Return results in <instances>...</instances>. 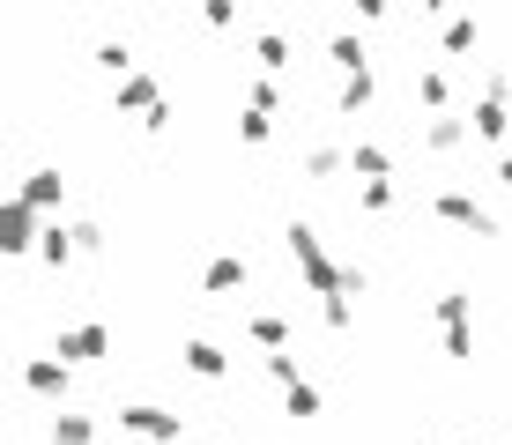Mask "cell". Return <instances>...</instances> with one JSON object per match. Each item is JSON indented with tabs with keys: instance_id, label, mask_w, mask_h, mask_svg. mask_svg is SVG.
I'll use <instances>...</instances> for the list:
<instances>
[{
	"instance_id": "cell-17",
	"label": "cell",
	"mask_w": 512,
	"mask_h": 445,
	"mask_svg": "<svg viewBox=\"0 0 512 445\" xmlns=\"http://www.w3.org/2000/svg\"><path fill=\"white\" fill-rule=\"evenodd\" d=\"M423 8H446V0H423Z\"/></svg>"
},
{
	"instance_id": "cell-16",
	"label": "cell",
	"mask_w": 512,
	"mask_h": 445,
	"mask_svg": "<svg viewBox=\"0 0 512 445\" xmlns=\"http://www.w3.org/2000/svg\"><path fill=\"white\" fill-rule=\"evenodd\" d=\"M505 186H512V156H505Z\"/></svg>"
},
{
	"instance_id": "cell-14",
	"label": "cell",
	"mask_w": 512,
	"mask_h": 445,
	"mask_svg": "<svg viewBox=\"0 0 512 445\" xmlns=\"http://www.w3.org/2000/svg\"><path fill=\"white\" fill-rule=\"evenodd\" d=\"M238 134H245V141H268V112H260V104H253V112L238 119Z\"/></svg>"
},
{
	"instance_id": "cell-9",
	"label": "cell",
	"mask_w": 512,
	"mask_h": 445,
	"mask_svg": "<svg viewBox=\"0 0 512 445\" xmlns=\"http://www.w3.org/2000/svg\"><path fill=\"white\" fill-rule=\"evenodd\" d=\"M30 386H38V394H60V386H67V356H60V364H30Z\"/></svg>"
},
{
	"instance_id": "cell-1",
	"label": "cell",
	"mask_w": 512,
	"mask_h": 445,
	"mask_svg": "<svg viewBox=\"0 0 512 445\" xmlns=\"http://www.w3.org/2000/svg\"><path fill=\"white\" fill-rule=\"evenodd\" d=\"M119 423H127V431H141V438H186V423L179 416H164V408H127V416H119Z\"/></svg>"
},
{
	"instance_id": "cell-3",
	"label": "cell",
	"mask_w": 512,
	"mask_h": 445,
	"mask_svg": "<svg viewBox=\"0 0 512 445\" xmlns=\"http://www.w3.org/2000/svg\"><path fill=\"white\" fill-rule=\"evenodd\" d=\"M119 112H141V119H149V112H156V82H149V75H119Z\"/></svg>"
},
{
	"instance_id": "cell-8",
	"label": "cell",
	"mask_w": 512,
	"mask_h": 445,
	"mask_svg": "<svg viewBox=\"0 0 512 445\" xmlns=\"http://www.w3.org/2000/svg\"><path fill=\"white\" fill-rule=\"evenodd\" d=\"M238 282H245V260H216V267H208V290H238Z\"/></svg>"
},
{
	"instance_id": "cell-5",
	"label": "cell",
	"mask_w": 512,
	"mask_h": 445,
	"mask_svg": "<svg viewBox=\"0 0 512 445\" xmlns=\"http://www.w3.org/2000/svg\"><path fill=\"white\" fill-rule=\"evenodd\" d=\"M30 216H38L30 201H8V253H30Z\"/></svg>"
},
{
	"instance_id": "cell-2",
	"label": "cell",
	"mask_w": 512,
	"mask_h": 445,
	"mask_svg": "<svg viewBox=\"0 0 512 445\" xmlns=\"http://www.w3.org/2000/svg\"><path fill=\"white\" fill-rule=\"evenodd\" d=\"M104 349H112V334H104V327H75V334H60V356H67V364H90V356H104Z\"/></svg>"
},
{
	"instance_id": "cell-6",
	"label": "cell",
	"mask_w": 512,
	"mask_h": 445,
	"mask_svg": "<svg viewBox=\"0 0 512 445\" xmlns=\"http://www.w3.org/2000/svg\"><path fill=\"white\" fill-rule=\"evenodd\" d=\"M23 201H30V208H52V201H60V171H30Z\"/></svg>"
},
{
	"instance_id": "cell-13",
	"label": "cell",
	"mask_w": 512,
	"mask_h": 445,
	"mask_svg": "<svg viewBox=\"0 0 512 445\" xmlns=\"http://www.w3.org/2000/svg\"><path fill=\"white\" fill-rule=\"evenodd\" d=\"M290 416H320V394H312V386H297V379H290Z\"/></svg>"
},
{
	"instance_id": "cell-15",
	"label": "cell",
	"mask_w": 512,
	"mask_h": 445,
	"mask_svg": "<svg viewBox=\"0 0 512 445\" xmlns=\"http://www.w3.org/2000/svg\"><path fill=\"white\" fill-rule=\"evenodd\" d=\"M349 8H357V15H379V8H386V0H349Z\"/></svg>"
},
{
	"instance_id": "cell-11",
	"label": "cell",
	"mask_w": 512,
	"mask_h": 445,
	"mask_svg": "<svg viewBox=\"0 0 512 445\" xmlns=\"http://www.w3.org/2000/svg\"><path fill=\"white\" fill-rule=\"evenodd\" d=\"M357 104H372V75H349L342 82V112H357Z\"/></svg>"
},
{
	"instance_id": "cell-12",
	"label": "cell",
	"mask_w": 512,
	"mask_h": 445,
	"mask_svg": "<svg viewBox=\"0 0 512 445\" xmlns=\"http://www.w3.org/2000/svg\"><path fill=\"white\" fill-rule=\"evenodd\" d=\"M334 67H349V75H357V67H364V45H357V38H334Z\"/></svg>"
},
{
	"instance_id": "cell-7",
	"label": "cell",
	"mask_w": 512,
	"mask_h": 445,
	"mask_svg": "<svg viewBox=\"0 0 512 445\" xmlns=\"http://www.w3.org/2000/svg\"><path fill=\"white\" fill-rule=\"evenodd\" d=\"M186 364L201 371V379H223V349L216 342H186Z\"/></svg>"
},
{
	"instance_id": "cell-10",
	"label": "cell",
	"mask_w": 512,
	"mask_h": 445,
	"mask_svg": "<svg viewBox=\"0 0 512 445\" xmlns=\"http://www.w3.org/2000/svg\"><path fill=\"white\" fill-rule=\"evenodd\" d=\"M52 445H90V416H60L52 423Z\"/></svg>"
},
{
	"instance_id": "cell-4",
	"label": "cell",
	"mask_w": 512,
	"mask_h": 445,
	"mask_svg": "<svg viewBox=\"0 0 512 445\" xmlns=\"http://www.w3.org/2000/svg\"><path fill=\"white\" fill-rule=\"evenodd\" d=\"M468 127H475V141H498V134H505V97H475Z\"/></svg>"
}]
</instances>
